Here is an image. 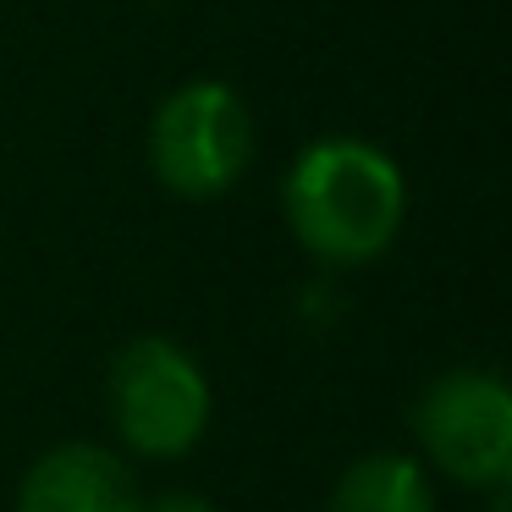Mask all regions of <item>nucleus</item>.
I'll list each match as a JSON object with an SVG mask.
<instances>
[{
	"label": "nucleus",
	"instance_id": "nucleus-1",
	"mask_svg": "<svg viewBox=\"0 0 512 512\" xmlns=\"http://www.w3.org/2000/svg\"><path fill=\"white\" fill-rule=\"evenodd\" d=\"M281 215L309 259L358 270L397 243L408 221V182L386 149L353 133L314 138L281 177Z\"/></svg>",
	"mask_w": 512,
	"mask_h": 512
},
{
	"label": "nucleus",
	"instance_id": "nucleus-2",
	"mask_svg": "<svg viewBox=\"0 0 512 512\" xmlns=\"http://www.w3.org/2000/svg\"><path fill=\"white\" fill-rule=\"evenodd\" d=\"M248 160H254V116L243 94L221 78L182 83L149 116V171L188 204L226 199L243 182Z\"/></svg>",
	"mask_w": 512,
	"mask_h": 512
},
{
	"label": "nucleus",
	"instance_id": "nucleus-3",
	"mask_svg": "<svg viewBox=\"0 0 512 512\" xmlns=\"http://www.w3.org/2000/svg\"><path fill=\"white\" fill-rule=\"evenodd\" d=\"M210 375L177 336H133L111 358V424L127 452L171 463L210 430Z\"/></svg>",
	"mask_w": 512,
	"mask_h": 512
},
{
	"label": "nucleus",
	"instance_id": "nucleus-4",
	"mask_svg": "<svg viewBox=\"0 0 512 512\" xmlns=\"http://www.w3.org/2000/svg\"><path fill=\"white\" fill-rule=\"evenodd\" d=\"M419 463L468 490L512 485V391L496 369L457 364L419 391L408 413Z\"/></svg>",
	"mask_w": 512,
	"mask_h": 512
},
{
	"label": "nucleus",
	"instance_id": "nucleus-5",
	"mask_svg": "<svg viewBox=\"0 0 512 512\" xmlns=\"http://www.w3.org/2000/svg\"><path fill=\"white\" fill-rule=\"evenodd\" d=\"M138 490L127 457L100 441H61L17 485V512H138Z\"/></svg>",
	"mask_w": 512,
	"mask_h": 512
},
{
	"label": "nucleus",
	"instance_id": "nucleus-6",
	"mask_svg": "<svg viewBox=\"0 0 512 512\" xmlns=\"http://www.w3.org/2000/svg\"><path fill=\"white\" fill-rule=\"evenodd\" d=\"M325 512H435L430 468L413 452H364L336 474Z\"/></svg>",
	"mask_w": 512,
	"mask_h": 512
},
{
	"label": "nucleus",
	"instance_id": "nucleus-7",
	"mask_svg": "<svg viewBox=\"0 0 512 512\" xmlns=\"http://www.w3.org/2000/svg\"><path fill=\"white\" fill-rule=\"evenodd\" d=\"M138 512H221V507L210 496H199V490H160V496L138 501Z\"/></svg>",
	"mask_w": 512,
	"mask_h": 512
}]
</instances>
